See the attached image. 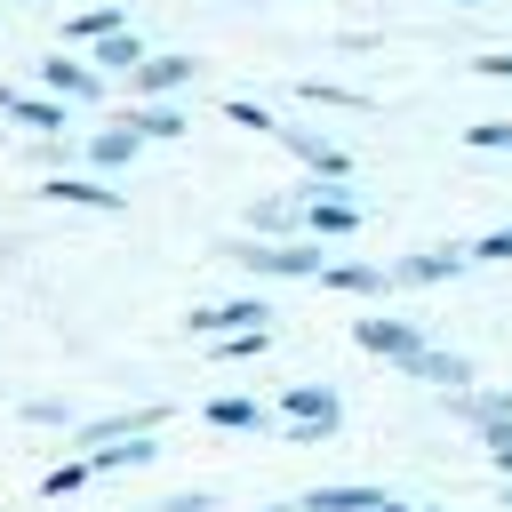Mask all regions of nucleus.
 <instances>
[{
    "mask_svg": "<svg viewBox=\"0 0 512 512\" xmlns=\"http://www.w3.org/2000/svg\"><path fill=\"white\" fill-rule=\"evenodd\" d=\"M352 224H360L352 200H312V232H352Z\"/></svg>",
    "mask_w": 512,
    "mask_h": 512,
    "instance_id": "4468645a",
    "label": "nucleus"
},
{
    "mask_svg": "<svg viewBox=\"0 0 512 512\" xmlns=\"http://www.w3.org/2000/svg\"><path fill=\"white\" fill-rule=\"evenodd\" d=\"M472 144H480V152H496V144H512V120H480V128H472Z\"/></svg>",
    "mask_w": 512,
    "mask_h": 512,
    "instance_id": "5701e85b",
    "label": "nucleus"
},
{
    "mask_svg": "<svg viewBox=\"0 0 512 512\" xmlns=\"http://www.w3.org/2000/svg\"><path fill=\"white\" fill-rule=\"evenodd\" d=\"M472 256H488V264H512V232H488V240H480Z\"/></svg>",
    "mask_w": 512,
    "mask_h": 512,
    "instance_id": "b1692460",
    "label": "nucleus"
},
{
    "mask_svg": "<svg viewBox=\"0 0 512 512\" xmlns=\"http://www.w3.org/2000/svg\"><path fill=\"white\" fill-rule=\"evenodd\" d=\"M224 112H232V120H240V128H272V112H264V104H248V96H232V104H224Z\"/></svg>",
    "mask_w": 512,
    "mask_h": 512,
    "instance_id": "412c9836",
    "label": "nucleus"
},
{
    "mask_svg": "<svg viewBox=\"0 0 512 512\" xmlns=\"http://www.w3.org/2000/svg\"><path fill=\"white\" fill-rule=\"evenodd\" d=\"M464 8H480V0H464Z\"/></svg>",
    "mask_w": 512,
    "mask_h": 512,
    "instance_id": "bb28decb",
    "label": "nucleus"
},
{
    "mask_svg": "<svg viewBox=\"0 0 512 512\" xmlns=\"http://www.w3.org/2000/svg\"><path fill=\"white\" fill-rule=\"evenodd\" d=\"M360 344H368V352H384V360H408V368L432 352V344H424L408 320H360Z\"/></svg>",
    "mask_w": 512,
    "mask_h": 512,
    "instance_id": "f03ea898",
    "label": "nucleus"
},
{
    "mask_svg": "<svg viewBox=\"0 0 512 512\" xmlns=\"http://www.w3.org/2000/svg\"><path fill=\"white\" fill-rule=\"evenodd\" d=\"M128 128H136V136H184V120H176L168 104H152V112H136Z\"/></svg>",
    "mask_w": 512,
    "mask_h": 512,
    "instance_id": "dca6fc26",
    "label": "nucleus"
},
{
    "mask_svg": "<svg viewBox=\"0 0 512 512\" xmlns=\"http://www.w3.org/2000/svg\"><path fill=\"white\" fill-rule=\"evenodd\" d=\"M480 72L488 80H512V56H480Z\"/></svg>",
    "mask_w": 512,
    "mask_h": 512,
    "instance_id": "393cba45",
    "label": "nucleus"
},
{
    "mask_svg": "<svg viewBox=\"0 0 512 512\" xmlns=\"http://www.w3.org/2000/svg\"><path fill=\"white\" fill-rule=\"evenodd\" d=\"M376 504H384L376 488H312L304 496V512H376Z\"/></svg>",
    "mask_w": 512,
    "mask_h": 512,
    "instance_id": "423d86ee",
    "label": "nucleus"
},
{
    "mask_svg": "<svg viewBox=\"0 0 512 512\" xmlns=\"http://www.w3.org/2000/svg\"><path fill=\"white\" fill-rule=\"evenodd\" d=\"M504 496H512V488H504Z\"/></svg>",
    "mask_w": 512,
    "mask_h": 512,
    "instance_id": "cd10ccee",
    "label": "nucleus"
},
{
    "mask_svg": "<svg viewBox=\"0 0 512 512\" xmlns=\"http://www.w3.org/2000/svg\"><path fill=\"white\" fill-rule=\"evenodd\" d=\"M416 376H432V384H448V392H456V384H464L472 368H464L456 352H424V360H416Z\"/></svg>",
    "mask_w": 512,
    "mask_h": 512,
    "instance_id": "2eb2a0df",
    "label": "nucleus"
},
{
    "mask_svg": "<svg viewBox=\"0 0 512 512\" xmlns=\"http://www.w3.org/2000/svg\"><path fill=\"white\" fill-rule=\"evenodd\" d=\"M256 328H264V304H208V312H192V336H216V344L256 336Z\"/></svg>",
    "mask_w": 512,
    "mask_h": 512,
    "instance_id": "f257e3e1",
    "label": "nucleus"
},
{
    "mask_svg": "<svg viewBox=\"0 0 512 512\" xmlns=\"http://www.w3.org/2000/svg\"><path fill=\"white\" fill-rule=\"evenodd\" d=\"M328 280H336V288H384V272H368V264H336Z\"/></svg>",
    "mask_w": 512,
    "mask_h": 512,
    "instance_id": "aec40b11",
    "label": "nucleus"
},
{
    "mask_svg": "<svg viewBox=\"0 0 512 512\" xmlns=\"http://www.w3.org/2000/svg\"><path fill=\"white\" fill-rule=\"evenodd\" d=\"M232 264H248V272H320V248H232Z\"/></svg>",
    "mask_w": 512,
    "mask_h": 512,
    "instance_id": "7ed1b4c3",
    "label": "nucleus"
},
{
    "mask_svg": "<svg viewBox=\"0 0 512 512\" xmlns=\"http://www.w3.org/2000/svg\"><path fill=\"white\" fill-rule=\"evenodd\" d=\"M208 416H216V424H264V408H256V400H216Z\"/></svg>",
    "mask_w": 512,
    "mask_h": 512,
    "instance_id": "f3484780",
    "label": "nucleus"
},
{
    "mask_svg": "<svg viewBox=\"0 0 512 512\" xmlns=\"http://www.w3.org/2000/svg\"><path fill=\"white\" fill-rule=\"evenodd\" d=\"M8 112H16V120H32V128H56V120H64V112H56V104H32V96H16V104H8Z\"/></svg>",
    "mask_w": 512,
    "mask_h": 512,
    "instance_id": "6ab92c4d",
    "label": "nucleus"
},
{
    "mask_svg": "<svg viewBox=\"0 0 512 512\" xmlns=\"http://www.w3.org/2000/svg\"><path fill=\"white\" fill-rule=\"evenodd\" d=\"M48 200H72V208H120V192H104V184H88V176H56Z\"/></svg>",
    "mask_w": 512,
    "mask_h": 512,
    "instance_id": "0eeeda50",
    "label": "nucleus"
},
{
    "mask_svg": "<svg viewBox=\"0 0 512 512\" xmlns=\"http://www.w3.org/2000/svg\"><path fill=\"white\" fill-rule=\"evenodd\" d=\"M288 416H296L304 432H328V424H336V392H328V384H296V392H288Z\"/></svg>",
    "mask_w": 512,
    "mask_h": 512,
    "instance_id": "20e7f679",
    "label": "nucleus"
},
{
    "mask_svg": "<svg viewBox=\"0 0 512 512\" xmlns=\"http://www.w3.org/2000/svg\"><path fill=\"white\" fill-rule=\"evenodd\" d=\"M184 80H192V56H152V64L136 72V88H152V96H160V88H184Z\"/></svg>",
    "mask_w": 512,
    "mask_h": 512,
    "instance_id": "6e6552de",
    "label": "nucleus"
},
{
    "mask_svg": "<svg viewBox=\"0 0 512 512\" xmlns=\"http://www.w3.org/2000/svg\"><path fill=\"white\" fill-rule=\"evenodd\" d=\"M104 64H112V72H144L152 56L136 48V32H112V40H104Z\"/></svg>",
    "mask_w": 512,
    "mask_h": 512,
    "instance_id": "ddd939ff",
    "label": "nucleus"
},
{
    "mask_svg": "<svg viewBox=\"0 0 512 512\" xmlns=\"http://www.w3.org/2000/svg\"><path fill=\"white\" fill-rule=\"evenodd\" d=\"M152 456H160V448H152V440H144V432H128V440H120V448H96V456H88V464H96V472H112V464H152Z\"/></svg>",
    "mask_w": 512,
    "mask_h": 512,
    "instance_id": "9b49d317",
    "label": "nucleus"
},
{
    "mask_svg": "<svg viewBox=\"0 0 512 512\" xmlns=\"http://www.w3.org/2000/svg\"><path fill=\"white\" fill-rule=\"evenodd\" d=\"M136 144H144V136H136V128H104V136H96V144H88V152H96V160H104V168H120V160H136Z\"/></svg>",
    "mask_w": 512,
    "mask_h": 512,
    "instance_id": "f8f14e48",
    "label": "nucleus"
},
{
    "mask_svg": "<svg viewBox=\"0 0 512 512\" xmlns=\"http://www.w3.org/2000/svg\"><path fill=\"white\" fill-rule=\"evenodd\" d=\"M72 32H96V40L120 32V8H88V16H72Z\"/></svg>",
    "mask_w": 512,
    "mask_h": 512,
    "instance_id": "a211bd4d",
    "label": "nucleus"
},
{
    "mask_svg": "<svg viewBox=\"0 0 512 512\" xmlns=\"http://www.w3.org/2000/svg\"><path fill=\"white\" fill-rule=\"evenodd\" d=\"M88 472H96V464H56V472H48V496H64V488H80Z\"/></svg>",
    "mask_w": 512,
    "mask_h": 512,
    "instance_id": "4be33fe9",
    "label": "nucleus"
},
{
    "mask_svg": "<svg viewBox=\"0 0 512 512\" xmlns=\"http://www.w3.org/2000/svg\"><path fill=\"white\" fill-rule=\"evenodd\" d=\"M40 80H48L56 96H96V72H80V64H64V56H56V64H40Z\"/></svg>",
    "mask_w": 512,
    "mask_h": 512,
    "instance_id": "1a4fd4ad",
    "label": "nucleus"
},
{
    "mask_svg": "<svg viewBox=\"0 0 512 512\" xmlns=\"http://www.w3.org/2000/svg\"><path fill=\"white\" fill-rule=\"evenodd\" d=\"M472 264V248H424V256H408L392 280H448V272H464Z\"/></svg>",
    "mask_w": 512,
    "mask_h": 512,
    "instance_id": "39448f33",
    "label": "nucleus"
},
{
    "mask_svg": "<svg viewBox=\"0 0 512 512\" xmlns=\"http://www.w3.org/2000/svg\"><path fill=\"white\" fill-rule=\"evenodd\" d=\"M376 512H408V504H376Z\"/></svg>",
    "mask_w": 512,
    "mask_h": 512,
    "instance_id": "a878e982",
    "label": "nucleus"
},
{
    "mask_svg": "<svg viewBox=\"0 0 512 512\" xmlns=\"http://www.w3.org/2000/svg\"><path fill=\"white\" fill-rule=\"evenodd\" d=\"M288 144H296L320 176H336V184H344V152H336V144H320V136H304V128H288Z\"/></svg>",
    "mask_w": 512,
    "mask_h": 512,
    "instance_id": "9d476101",
    "label": "nucleus"
}]
</instances>
